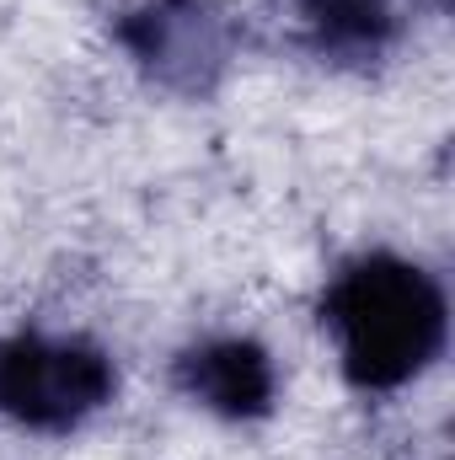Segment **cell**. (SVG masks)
I'll list each match as a JSON object with an SVG mask.
<instances>
[{
	"instance_id": "obj_2",
	"label": "cell",
	"mask_w": 455,
	"mask_h": 460,
	"mask_svg": "<svg viewBox=\"0 0 455 460\" xmlns=\"http://www.w3.org/2000/svg\"><path fill=\"white\" fill-rule=\"evenodd\" d=\"M113 396V369L97 348L16 338L0 348V407L32 429H70Z\"/></svg>"
},
{
	"instance_id": "obj_3",
	"label": "cell",
	"mask_w": 455,
	"mask_h": 460,
	"mask_svg": "<svg viewBox=\"0 0 455 460\" xmlns=\"http://www.w3.org/2000/svg\"><path fill=\"white\" fill-rule=\"evenodd\" d=\"M123 38L156 75L177 86H204L230 49L220 11H210L204 0H156L123 27Z\"/></svg>"
},
{
	"instance_id": "obj_1",
	"label": "cell",
	"mask_w": 455,
	"mask_h": 460,
	"mask_svg": "<svg viewBox=\"0 0 455 460\" xmlns=\"http://www.w3.org/2000/svg\"><path fill=\"white\" fill-rule=\"evenodd\" d=\"M322 311L338 332L348 380L364 391L407 385L445 343V295L402 257H364L343 268Z\"/></svg>"
},
{
	"instance_id": "obj_5",
	"label": "cell",
	"mask_w": 455,
	"mask_h": 460,
	"mask_svg": "<svg viewBox=\"0 0 455 460\" xmlns=\"http://www.w3.org/2000/svg\"><path fill=\"white\" fill-rule=\"evenodd\" d=\"M295 11L333 54H375L397 32V0H295Z\"/></svg>"
},
{
	"instance_id": "obj_4",
	"label": "cell",
	"mask_w": 455,
	"mask_h": 460,
	"mask_svg": "<svg viewBox=\"0 0 455 460\" xmlns=\"http://www.w3.org/2000/svg\"><path fill=\"white\" fill-rule=\"evenodd\" d=\"M177 380H183L188 396H199L204 407H215L226 418H257V412H268V396H273L268 353L257 343H246V338L193 348L183 358Z\"/></svg>"
}]
</instances>
